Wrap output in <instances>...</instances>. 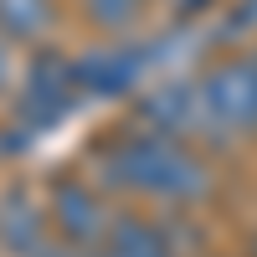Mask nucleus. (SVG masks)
<instances>
[{
    "label": "nucleus",
    "instance_id": "obj_1",
    "mask_svg": "<svg viewBox=\"0 0 257 257\" xmlns=\"http://www.w3.org/2000/svg\"><path fill=\"white\" fill-rule=\"evenodd\" d=\"M88 175L108 190L118 206H170L196 211L216 196V160L201 144L180 134H160L139 118L113 123L82 149L77 160Z\"/></svg>",
    "mask_w": 257,
    "mask_h": 257
},
{
    "label": "nucleus",
    "instance_id": "obj_2",
    "mask_svg": "<svg viewBox=\"0 0 257 257\" xmlns=\"http://www.w3.org/2000/svg\"><path fill=\"white\" fill-rule=\"evenodd\" d=\"M11 123H21L26 134H41V128L62 123L77 103H82V82H77V57L62 52L57 41H41L31 47L26 67H21V82L11 93Z\"/></svg>",
    "mask_w": 257,
    "mask_h": 257
},
{
    "label": "nucleus",
    "instance_id": "obj_3",
    "mask_svg": "<svg viewBox=\"0 0 257 257\" xmlns=\"http://www.w3.org/2000/svg\"><path fill=\"white\" fill-rule=\"evenodd\" d=\"M41 201H47V221L52 237L72 242V247H103L113 231L118 201L103 190L82 165H62L41 180Z\"/></svg>",
    "mask_w": 257,
    "mask_h": 257
},
{
    "label": "nucleus",
    "instance_id": "obj_4",
    "mask_svg": "<svg viewBox=\"0 0 257 257\" xmlns=\"http://www.w3.org/2000/svg\"><path fill=\"white\" fill-rule=\"evenodd\" d=\"M196 82L206 108L231 139H257V52H226Z\"/></svg>",
    "mask_w": 257,
    "mask_h": 257
},
{
    "label": "nucleus",
    "instance_id": "obj_5",
    "mask_svg": "<svg viewBox=\"0 0 257 257\" xmlns=\"http://www.w3.org/2000/svg\"><path fill=\"white\" fill-rule=\"evenodd\" d=\"M52 242L47 201L31 180H6L0 185V252L6 257H36Z\"/></svg>",
    "mask_w": 257,
    "mask_h": 257
},
{
    "label": "nucleus",
    "instance_id": "obj_6",
    "mask_svg": "<svg viewBox=\"0 0 257 257\" xmlns=\"http://www.w3.org/2000/svg\"><path fill=\"white\" fill-rule=\"evenodd\" d=\"M0 31L21 47L62 36V0H0Z\"/></svg>",
    "mask_w": 257,
    "mask_h": 257
},
{
    "label": "nucleus",
    "instance_id": "obj_7",
    "mask_svg": "<svg viewBox=\"0 0 257 257\" xmlns=\"http://www.w3.org/2000/svg\"><path fill=\"white\" fill-rule=\"evenodd\" d=\"M144 6L149 0H77V16H82V26L93 36L118 41V36H128L144 21Z\"/></svg>",
    "mask_w": 257,
    "mask_h": 257
},
{
    "label": "nucleus",
    "instance_id": "obj_8",
    "mask_svg": "<svg viewBox=\"0 0 257 257\" xmlns=\"http://www.w3.org/2000/svg\"><path fill=\"white\" fill-rule=\"evenodd\" d=\"M21 67H26V57H21V41H11L6 31H0V98H11V93H16Z\"/></svg>",
    "mask_w": 257,
    "mask_h": 257
},
{
    "label": "nucleus",
    "instance_id": "obj_9",
    "mask_svg": "<svg viewBox=\"0 0 257 257\" xmlns=\"http://www.w3.org/2000/svg\"><path fill=\"white\" fill-rule=\"evenodd\" d=\"M36 257H98L93 247H72V242H62V237H52L47 247H41Z\"/></svg>",
    "mask_w": 257,
    "mask_h": 257
},
{
    "label": "nucleus",
    "instance_id": "obj_10",
    "mask_svg": "<svg viewBox=\"0 0 257 257\" xmlns=\"http://www.w3.org/2000/svg\"><path fill=\"white\" fill-rule=\"evenodd\" d=\"M98 257H139V252H123V247H113V242H103V247H93Z\"/></svg>",
    "mask_w": 257,
    "mask_h": 257
},
{
    "label": "nucleus",
    "instance_id": "obj_11",
    "mask_svg": "<svg viewBox=\"0 0 257 257\" xmlns=\"http://www.w3.org/2000/svg\"><path fill=\"white\" fill-rule=\"evenodd\" d=\"M242 257H257V231L247 237V247H242Z\"/></svg>",
    "mask_w": 257,
    "mask_h": 257
},
{
    "label": "nucleus",
    "instance_id": "obj_12",
    "mask_svg": "<svg viewBox=\"0 0 257 257\" xmlns=\"http://www.w3.org/2000/svg\"><path fill=\"white\" fill-rule=\"evenodd\" d=\"M201 257H221V252H201Z\"/></svg>",
    "mask_w": 257,
    "mask_h": 257
}]
</instances>
